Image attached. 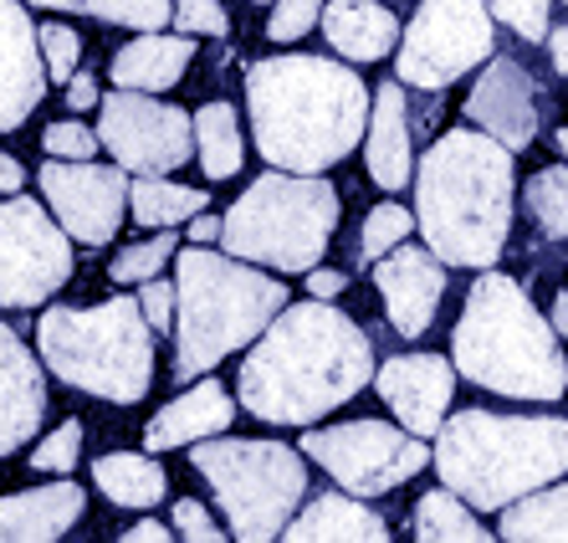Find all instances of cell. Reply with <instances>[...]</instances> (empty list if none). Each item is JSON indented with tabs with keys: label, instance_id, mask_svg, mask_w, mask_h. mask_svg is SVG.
Listing matches in <instances>:
<instances>
[{
	"label": "cell",
	"instance_id": "1",
	"mask_svg": "<svg viewBox=\"0 0 568 543\" xmlns=\"http://www.w3.org/2000/svg\"><path fill=\"white\" fill-rule=\"evenodd\" d=\"M374 380V339L328 298L287 303L241 359V405L266 425H317Z\"/></svg>",
	"mask_w": 568,
	"mask_h": 543
},
{
	"label": "cell",
	"instance_id": "2",
	"mask_svg": "<svg viewBox=\"0 0 568 543\" xmlns=\"http://www.w3.org/2000/svg\"><path fill=\"white\" fill-rule=\"evenodd\" d=\"M369 88L348 62L292 52L246 67L252 144L272 170L323 174L354 154L369 123Z\"/></svg>",
	"mask_w": 568,
	"mask_h": 543
},
{
	"label": "cell",
	"instance_id": "3",
	"mask_svg": "<svg viewBox=\"0 0 568 543\" xmlns=\"http://www.w3.org/2000/svg\"><path fill=\"white\" fill-rule=\"evenodd\" d=\"M513 149L481 129H450L415 164V225L446 267L503 262L513 231Z\"/></svg>",
	"mask_w": 568,
	"mask_h": 543
},
{
	"label": "cell",
	"instance_id": "4",
	"mask_svg": "<svg viewBox=\"0 0 568 543\" xmlns=\"http://www.w3.org/2000/svg\"><path fill=\"white\" fill-rule=\"evenodd\" d=\"M456 374L507 400L554 405L568 395V354L558 349V329L542 319L523 282L507 272H481L466 292V308L450 333Z\"/></svg>",
	"mask_w": 568,
	"mask_h": 543
},
{
	"label": "cell",
	"instance_id": "5",
	"mask_svg": "<svg viewBox=\"0 0 568 543\" xmlns=\"http://www.w3.org/2000/svg\"><path fill=\"white\" fill-rule=\"evenodd\" d=\"M430 462L476 513H503L568 472V415L462 411L436 431Z\"/></svg>",
	"mask_w": 568,
	"mask_h": 543
},
{
	"label": "cell",
	"instance_id": "6",
	"mask_svg": "<svg viewBox=\"0 0 568 543\" xmlns=\"http://www.w3.org/2000/svg\"><path fill=\"white\" fill-rule=\"evenodd\" d=\"M287 282L241 267L231 252H174V380L211 374L225 354L256 344V333L287 308Z\"/></svg>",
	"mask_w": 568,
	"mask_h": 543
},
{
	"label": "cell",
	"instance_id": "7",
	"mask_svg": "<svg viewBox=\"0 0 568 543\" xmlns=\"http://www.w3.org/2000/svg\"><path fill=\"white\" fill-rule=\"evenodd\" d=\"M47 370L82 395L139 405L154 380V329L139 298H113L98 308H47L37 323Z\"/></svg>",
	"mask_w": 568,
	"mask_h": 543
},
{
	"label": "cell",
	"instance_id": "8",
	"mask_svg": "<svg viewBox=\"0 0 568 543\" xmlns=\"http://www.w3.org/2000/svg\"><path fill=\"white\" fill-rule=\"evenodd\" d=\"M338 215H344V200L323 174L272 170L241 190L236 205L225 211L221 247L241 262L277 267L282 278L313 272L328 252Z\"/></svg>",
	"mask_w": 568,
	"mask_h": 543
},
{
	"label": "cell",
	"instance_id": "9",
	"mask_svg": "<svg viewBox=\"0 0 568 543\" xmlns=\"http://www.w3.org/2000/svg\"><path fill=\"white\" fill-rule=\"evenodd\" d=\"M190 462L211 482L221 513L231 517V539L266 543L292 523V513L307 497L303 456L282 441H225L205 436L190 446Z\"/></svg>",
	"mask_w": 568,
	"mask_h": 543
},
{
	"label": "cell",
	"instance_id": "10",
	"mask_svg": "<svg viewBox=\"0 0 568 543\" xmlns=\"http://www.w3.org/2000/svg\"><path fill=\"white\" fill-rule=\"evenodd\" d=\"M497 47L487 0H420L410 27L395 47V72L405 88L440 93L471 67H481Z\"/></svg>",
	"mask_w": 568,
	"mask_h": 543
},
{
	"label": "cell",
	"instance_id": "11",
	"mask_svg": "<svg viewBox=\"0 0 568 543\" xmlns=\"http://www.w3.org/2000/svg\"><path fill=\"white\" fill-rule=\"evenodd\" d=\"M303 451L354 497H384L430 466L425 436L389 421H344L303 431Z\"/></svg>",
	"mask_w": 568,
	"mask_h": 543
},
{
	"label": "cell",
	"instance_id": "12",
	"mask_svg": "<svg viewBox=\"0 0 568 543\" xmlns=\"http://www.w3.org/2000/svg\"><path fill=\"white\" fill-rule=\"evenodd\" d=\"M72 278V237L31 195H0V308H37Z\"/></svg>",
	"mask_w": 568,
	"mask_h": 543
},
{
	"label": "cell",
	"instance_id": "13",
	"mask_svg": "<svg viewBox=\"0 0 568 543\" xmlns=\"http://www.w3.org/2000/svg\"><path fill=\"white\" fill-rule=\"evenodd\" d=\"M98 108H103L98 139L129 174H170L195 160V119L185 108L159 103L154 93H133V88H113Z\"/></svg>",
	"mask_w": 568,
	"mask_h": 543
},
{
	"label": "cell",
	"instance_id": "14",
	"mask_svg": "<svg viewBox=\"0 0 568 543\" xmlns=\"http://www.w3.org/2000/svg\"><path fill=\"white\" fill-rule=\"evenodd\" d=\"M41 195L62 221V231L82 247H108L129 215V170L93 160H47L37 174Z\"/></svg>",
	"mask_w": 568,
	"mask_h": 543
},
{
	"label": "cell",
	"instance_id": "15",
	"mask_svg": "<svg viewBox=\"0 0 568 543\" xmlns=\"http://www.w3.org/2000/svg\"><path fill=\"white\" fill-rule=\"evenodd\" d=\"M374 288L384 298V319L399 339H420L436 323V308L446 298V262L430 247L399 241L395 252H384L374 267Z\"/></svg>",
	"mask_w": 568,
	"mask_h": 543
},
{
	"label": "cell",
	"instance_id": "16",
	"mask_svg": "<svg viewBox=\"0 0 568 543\" xmlns=\"http://www.w3.org/2000/svg\"><path fill=\"white\" fill-rule=\"evenodd\" d=\"M374 390L395 411V421L415 436H436L446 425L450 395H456V359L446 354H399L374 370Z\"/></svg>",
	"mask_w": 568,
	"mask_h": 543
},
{
	"label": "cell",
	"instance_id": "17",
	"mask_svg": "<svg viewBox=\"0 0 568 543\" xmlns=\"http://www.w3.org/2000/svg\"><path fill=\"white\" fill-rule=\"evenodd\" d=\"M466 119L507 149H528L538 139V82L517 57H487V72L471 82Z\"/></svg>",
	"mask_w": 568,
	"mask_h": 543
},
{
	"label": "cell",
	"instance_id": "18",
	"mask_svg": "<svg viewBox=\"0 0 568 543\" xmlns=\"http://www.w3.org/2000/svg\"><path fill=\"white\" fill-rule=\"evenodd\" d=\"M47 88L52 78H47L37 21L21 0H0V133L21 129L41 108Z\"/></svg>",
	"mask_w": 568,
	"mask_h": 543
},
{
	"label": "cell",
	"instance_id": "19",
	"mask_svg": "<svg viewBox=\"0 0 568 543\" xmlns=\"http://www.w3.org/2000/svg\"><path fill=\"white\" fill-rule=\"evenodd\" d=\"M47 421V374L27 339L0 323V456L21 451Z\"/></svg>",
	"mask_w": 568,
	"mask_h": 543
},
{
	"label": "cell",
	"instance_id": "20",
	"mask_svg": "<svg viewBox=\"0 0 568 543\" xmlns=\"http://www.w3.org/2000/svg\"><path fill=\"white\" fill-rule=\"evenodd\" d=\"M82 513H88V492L67 477L11 492L0 497V543H57L67 529H78Z\"/></svg>",
	"mask_w": 568,
	"mask_h": 543
},
{
	"label": "cell",
	"instance_id": "21",
	"mask_svg": "<svg viewBox=\"0 0 568 543\" xmlns=\"http://www.w3.org/2000/svg\"><path fill=\"white\" fill-rule=\"evenodd\" d=\"M231 421H236V395L221 380H200L144 425V451L159 456V451H174V446H195L205 436L231 431Z\"/></svg>",
	"mask_w": 568,
	"mask_h": 543
},
{
	"label": "cell",
	"instance_id": "22",
	"mask_svg": "<svg viewBox=\"0 0 568 543\" xmlns=\"http://www.w3.org/2000/svg\"><path fill=\"white\" fill-rule=\"evenodd\" d=\"M364 164L379 190H405L415 174V139H410V113H405V82H379L369 108V144H364Z\"/></svg>",
	"mask_w": 568,
	"mask_h": 543
},
{
	"label": "cell",
	"instance_id": "23",
	"mask_svg": "<svg viewBox=\"0 0 568 543\" xmlns=\"http://www.w3.org/2000/svg\"><path fill=\"white\" fill-rule=\"evenodd\" d=\"M323 37L344 62H384L399 47V16L379 0H328Z\"/></svg>",
	"mask_w": 568,
	"mask_h": 543
},
{
	"label": "cell",
	"instance_id": "24",
	"mask_svg": "<svg viewBox=\"0 0 568 543\" xmlns=\"http://www.w3.org/2000/svg\"><path fill=\"white\" fill-rule=\"evenodd\" d=\"M195 62V37H164V31H144L139 41L119 47V57L108 62L113 88H133V93H170L185 78V67Z\"/></svg>",
	"mask_w": 568,
	"mask_h": 543
},
{
	"label": "cell",
	"instance_id": "25",
	"mask_svg": "<svg viewBox=\"0 0 568 543\" xmlns=\"http://www.w3.org/2000/svg\"><path fill=\"white\" fill-rule=\"evenodd\" d=\"M282 533H287L292 543H313V539H338V543H364L369 539V543H384L389 539V523H384L364 497H354V492H323V497H313L307 507H297Z\"/></svg>",
	"mask_w": 568,
	"mask_h": 543
},
{
	"label": "cell",
	"instance_id": "26",
	"mask_svg": "<svg viewBox=\"0 0 568 543\" xmlns=\"http://www.w3.org/2000/svg\"><path fill=\"white\" fill-rule=\"evenodd\" d=\"M93 482L119 507H159L170 492V477L154 462V451H108L93 462Z\"/></svg>",
	"mask_w": 568,
	"mask_h": 543
},
{
	"label": "cell",
	"instance_id": "27",
	"mask_svg": "<svg viewBox=\"0 0 568 543\" xmlns=\"http://www.w3.org/2000/svg\"><path fill=\"white\" fill-rule=\"evenodd\" d=\"M211 205V195L195 185H174L164 174H139L129 180V215L149 231H170L180 221H195L200 211Z\"/></svg>",
	"mask_w": 568,
	"mask_h": 543
},
{
	"label": "cell",
	"instance_id": "28",
	"mask_svg": "<svg viewBox=\"0 0 568 543\" xmlns=\"http://www.w3.org/2000/svg\"><path fill=\"white\" fill-rule=\"evenodd\" d=\"M503 539L513 543H568V482H548L532 487L528 497H517L513 507H503Z\"/></svg>",
	"mask_w": 568,
	"mask_h": 543
},
{
	"label": "cell",
	"instance_id": "29",
	"mask_svg": "<svg viewBox=\"0 0 568 543\" xmlns=\"http://www.w3.org/2000/svg\"><path fill=\"white\" fill-rule=\"evenodd\" d=\"M195 144H200V170H205V180H231V174L241 170V160H246L236 108L231 103H200Z\"/></svg>",
	"mask_w": 568,
	"mask_h": 543
},
{
	"label": "cell",
	"instance_id": "30",
	"mask_svg": "<svg viewBox=\"0 0 568 543\" xmlns=\"http://www.w3.org/2000/svg\"><path fill=\"white\" fill-rule=\"evenodd\" d=\"M476 507L466 503L462 492H450L440 482L436 492H425L420 503H415V539L420 543H481L487 529L476 523Z\"/></svg>",
	"mask_w": 568,
	"mask_h": 543
},
{
	"label": "cell",
	"instance_id": "31",
	"mask_svg": "<svg viewBox=\"0 0 568 543\" xmlns=\"http://www.w3.org/2000/svg\"><path fill=\"white\" fill-rule=\"evenodd\" d=\"M41 11H72V16H93L108 27H129V31H159L174 16V0H31Z\"/></svg>",
	"mask_w": 568,
	"mask_h": 543
},
{
	"label": "cell",
	"instance_id": "32",
	"mask_svg": "<svg viewBox=\"0 0 568 543\" xmlns=\"http://www.w3.org/2000/svg\"><path fill=\"white\" fill-rule=\"evenodd\" d=\"M528 215L538 221V231L548 241L568 237V160L554 164V170H538L528 180Z\"/></svg>",
	"mask_w": 568,
	"mask_h": 543
},
{
	"label": "cell",
	"instance_id": "33",
	"mask_svg": "<svg viewBox=\"0 0 568 543\" xmlns=\"http://www.w3.org/2000/svg\"><path fill=\"white\" fill-rule=\"evenodd\" d=\"M410 231H415V215L405 211V205H395V200H384V205H374V211L364 215V231H358V241H354V257L358 262H379V257L395 252Z\"/></svg>",
	"mask_w": 568,
	"mask_h": 543
},
{
	"label": "cell",
	"instance_id": "34",
	"mask_svg": "<svg viewBox=\"0 0 568 543\" xmlns=\"http://www.w3.org/2000/svg\"><path fill=\"white\" fill-rule=\"evenodd\" d=\"M174 252H180V237H174V225L170 231H159V237L139 241V247H123L119 257H113V267H108V278L113 282H149L159 278V267H170Z\"/></svg>",
	"mask_w": 568,
	"mask_h": 543
},
{
	"label": "cell",
	"instance_id": "35",
	"mask_svg": "<svg viewBox=\"0 0 568 543\" xmlns=\"http://www.w3.org/2000/svg\"><path fill=\"white\" fill-rule=\"evenodd\" d=\"M491 21H503L513 37H523L532 47V41H548V16H554V0H487Z\"/></svg>",
	"mask_w": 568,
	"mask_h": 543
},
{
	"label": "cell",
	"instance_id": "36",
	"mask_svg": "<svg viewBox=\"0 0 568 543\" xmlns=\"http://www.w3.org/2000/svg\"><path fill=\"white\" fill-rule=\"evenodd\" d=\"M78 451H82V421H62L47 441H37L31 472H57V477H67V472H78Z\"/></svg>",
	"mask_w": 568,
	"mask_h": 543
},
{
	"label": "cell",
	"instance_id": "37",
	"mask_svg": "<svg viewBox=\"0 0 568 543\" xmlns=\"http://www.w3.org/2000/svg\"><path fill=\"white\" fill-rule=\"evenodd\" d=\"M37 37H41V57H47V78L67 82L72 72H78V62H82V37L72 27H62V21L37 27Z\"/></svg>",
	"mask_w": 568,
	"mask_h": 543
},
{
	"label": "cell",
	"instance_id": "38",
	"mask_svg": "<svg viewBox=\"0 0 568 543\" xmlns=\"http://www.w3.org/2000/svg\"><path fill=\"white\" fill-rule=\"evenodd\" d=\"M317 21H323V0H272L266 37L272 41H303Z\"/></svg>",
	"mask_w": 568,
	"mask_h": 543
},
{
	"label": "cell",
	"instance_id": "39",
	"mask_svg": "<svg viewBox=\"0 0 568 543\" xmlns=\"http://www.w3.org/2000/svg\"><path fill=\"white\" fill-rule=\"evenodd\" d=\"M41 149H47L52 160H93L98 149H103V139H98L93 129H82L78 119H67V123H47Z\"/></svg>",
	"mask_w": 568,
	"mask_h": 543
},
{
	"label": "cell",
	"instance_id": "40",
	"mask_svg": "<svg viewBox=\"0 0 568 543\" xmlns=\"http://www.w3.org/2000/svg\"><path fill=\"white\" fill-rule=\"evenodd\" d=\"M174 27L185 37H225L231 31V16H225L221 0H174Z\"/></svg>",
	"mask_w": 568,
	"mask_h": 543
},
{
	"label": "cell",
	"instance_id": "41",
	"mask_svg": "<svg viewBox=\"0 0 568 543\" xmlns=\"http://www.w3.org/2000/svg\"><path fill=\"white\" fill-rule=\"evenodd\" d=\"M139 308H144L149 329L170 333V323H174V288H170V282H159V278L139 282Z\"/></svg>",
	"mask_w": 568,
	"mask_h": 543
},
{
	"label": "cell",
	"instance_id": "42",
	"mask_svg": "<svg viewBox=\"0 0 568 543\" xmlns=\"http://www.w3.org/2000/svg\"><path fill=\"white\" fill-rule=\"evenodd\" d=\"M174 533H180V539H190V543H215V539H225V533L211 523V513H205L195 497H180V503H174Z\"/></svg>",
	"mask_w": 568,
	"mask_h": 543
},
{
	"label": "cell",
	"instance_id": "43",
	"mask_svg": "<svg viewBox=\"0 0 568 543\" xmlns=\"http://www.w3.org/2000/svg\"><path fill=\"white\" fill-rule=\"evenodd\" d=\"M98 103H103V98H98V82L88 78V72H72V78H67V108L82 113V108H98Z\"/></svg>",
	"mask_w": 568,
	"mask_h": 543
},
{
	"label": "cell",
	"instance_id": "44",
	"mask_svg": "<svg viewBox=\"0 0 568 543\" xmlns=\"http://www.w3.org/2000/svg\"><path fill=\"white\" fill-rule=\"evenodd\" d=\"M348 288V278L344 272H333V267H313V272H307V292H313V298H338V292Z\"/></svg>",
	"mask_w": 568,
	"mask_h": 543
},
{
	"label": "cell",
	"instance_id": "45",
	"mask_svg": "<svg viewBox=\"0 0 568 543\" xmlns=\"http://www.w3.org/2000/svg\"><path fill=\"white\" fill-rule=\"evenodd\" d=\"M129 543H170L174 529H164V523H154V517H144V523H133L129 533H123Z\"/></svg>",
	"mask_w": 568,
	"mask_h": 543
},
{
	"label": "cell",
	"instance_id": "46",
	"mask_svg": "<svg viewBox=\"0 0 568 543\" xmlns=\"http://www.w3.org/2000/svg\"><path fill=\"white\" fill-rule=\"evenodd\" d=\"M221 225H225V215L200 211V215H195V225H185V231H190V241H195V247H205V241L221 237Z\"/></svg>",
	"mask_w": 568,
	"mask_h": 543
},
{
	"label": "cell",
	"instance_id": "47",
	"mask_svg": "<svg viewBox=\"0 0 568 543\" xmlns=\"http://www.w3.org/2000/svg\"><path fill=\"white\" fill-rule=\"evenodd\" d=\"M21 185H27V170H21L11 154H0V195H16Z\"/></svg>",
	"mask_w": 568,
	"mask_h": 543
},
{
	"label": "cell",
	"instance_id": "48",
	"mask_svg": "<svg viewBox=\"0 0 568 543\" xmlns=\"http://www.w3.org/2000/svg\"><path fill=\"white\" fill-rule=\"evenodd\" d=\"M548 52H554V72H564L568 78V21L548 31Z\"/></svg>",
	"mask_w": 568,
	"mask_h": 543
},
{
	"label": "cell",
	"instance_id": "49",
	"mask_svg": "<svg viewBox=\"0 0 568 543\" xmlns=\"http://www.w3.org/2000/svg\"><path fill=\"white\" fill-rule=\"evenodd\" d=\"M558 329V339H568V292H558L554 298V319H548Z\"/></svg>",
	"mask_w": 568,
	"mask_h": 543
},
{
	"label": "cell",
	"instance_id": "50",
	"mask_svg": "<svg viewBox=\"0 0 568 543\" xmlns=\"http://www.w3.org/2000/svg\"><path fill=\"white\" fill-rule=\"evenodd\" d=\"M558 154L568 160V129H558Z\"/></svg>",
	"mask_w": 568,
	"mask_h": 543
}]
</instances>
